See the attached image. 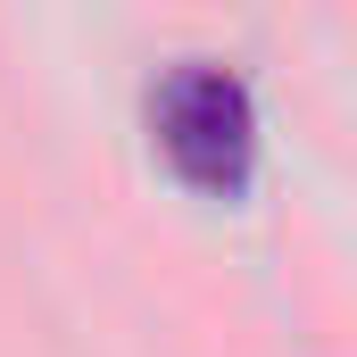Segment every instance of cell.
<instances>
[{"label":"cell","instance_id":"1","mask_svg":"<svg viewBox=\"0 0 357 357\" xmlns=\"http://www.w3.org/2000/svg\"><path fill=\"white\" fill-rule=\"evenodd\" d=\"M150 133L158 158L175 167V183H191L199 199H241L250 167H258V108L250 84L225 67H175L150 91Z\"/></svg>","mask_w":357,"mask_h":357}]
</instances>
